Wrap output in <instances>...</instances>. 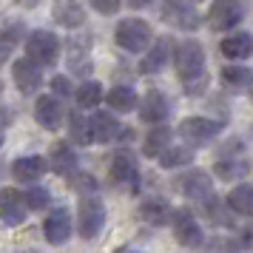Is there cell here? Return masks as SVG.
I'll list each match as a JSON object with an SVG mask.
<instances>
[{"instance_id":"1","label":"cell","mask_w":253,"mask_h":253,"mask_svg":"<svg viewBox=\"0 0 253 253\" xmlns=\"http://www.w3.org/2000/svg\"><path fill=\"white\" fill-rule=\"evenodd\" d=\"M176 74L191 94H196L205 83V51L196 40H185L176 48Z\"/></svg>"},{"instance_id":"14","label":"cell","mask_w":253,"mask_h":253,"mask_svg":"<svg viewBox=\"0 0 253 253\" xmlns=\"http://www.w3.org/2000/svg\"><path fill=\"white\" fill-rule=\"evenodd\" d=\"M171 114V105L165 100V94L160 91H148L142 97V103H139V117H142V123H151V126H160L165 123Z\"/></svg>"},{"instance_id":"15","label":"cell","mask_w":253,"mask_h":253,"mask_svg":"<svg viewBox=\"0 0 253 253\" xmlns=\"http://www.w3.org/2000/svg\"><path fill=\"white\" fill-rule=\"evenodd\" d=\"M35 117L46 131H57L63 126V117L66 114H63V105H60L57 97H40L35 105Z\"/></svg>"},{"instance_id":"9","label":"cell","mask_w":253,"mask_h":253,"mask_svg":"<svg viewBox=\"0 0 253 253\" xmlns=\"http://www.w3.org/2000/svg\"><path fill=\"white\" fill-rule=\"evenodd\" d=\"M173 233H176V242L185 245V248H194L202 242V228H199V222H196L194 211H188V208H179V211H173Z\"/></svg>"},{"instance_id":"35","label":"cell","mask_w":253,"mask_h":253,"mask_svg":"<svg viewBox=\"0 0 253 253\" xmlns=\"http://www.w3.org/2000/svg\"><path fill=\"white\" fill-rule=\"evenodd\" d=\"M120 3H123V0H91L94 12H100V14H114L117 9H120Z\"/></svg>"},{"instance_id":"11","label":"cell","mask_w":253,"mask_h":253,"mask_svg":"<svg viewBox=\"0 0 253 253\" xmlns=\"http://www.w3.org/2000/svg\"><path fill=\"white\" fill-rule=\"evenodd\" d=\"M43 83V74H40V63L32 57H23L14 63V85L23 94H35Z\"/></svg>"},{"instance_id":"19","label":"cell","mask_w":253,"mask_h":253,"mask_svg":"<svg viewBox=\"0 0 253 253\" xmlns=\"http://www.w3.org/2000/svg\"><path fill=\"white\" fill-rule=\"evenodd\" d=\"M66 48H69V69L74 74H85L91 69V57H88L91 43H88V37H71L66 43Z\"/></svg>"},{"instance_id":"33","label":"cell","mask_w":253,"mask_h":253,"mask_svg":"<svg viewBox=\"0 0 253 253\" xmlns=\"http://www.w3.org/2000/svg\"><path fill=\"white\" fill-rule=\"evenodd\" d=\"M71 185L80 194H94L97 191V182H94V176H88V173H71Z\"/></svg>"},{"instance_id":"39","label":"cell","mask_w":253,"mask_h":253,"mask_svg":"<svg viewBox=\"0 0 253 253\" xmlns=\"http://www.w3.org/2000/svg\"><path fill=\"white\" fill-rule=\"evenodd\" d=\"M0 145H3V123H0Z\"/></svg>"},{"instance_id":"22","label":"cell","mask_w":253,"mask_h":253,"mask_svg":"<svg viewBox=\"0 0 253 253\" xmlns=\"http://www.w3.org/2000/svg\"><path fill=\"white\" fill-rule=\"evenodd\" d=\"M222 54L228 60H248L253 54V40L251 35L245 32H236V35H228L222 40Z\"/></svg>"},{"instance_id":"32","label":"cell","mask_w":253,"mask_h":253,"mask_svg":"<svg viewBox=\"0 0 253 253\" xmlns=\"http://www.w3.org/2000/svg\"><path fill=\"white\" fill-rule=\"evenodd\" d=\"M23 199H26V205H29V211H43V208L51 202V194H48V188L35 185V188H29V194H26Z\"/></svg>"},{"instance_id":"37","label":"cell","mask_w":253,"mask_h":253,"mask_svg":"<svg viewBox=\"0 0 253 253\" xmlns=\"http://www.w3.org/2000/svg\"><path fill=\"white\" fill-rule=\"evenodd\" d=\"M9 48H12V43H6V40L0 37V63H3V60L9 57Z\"/></svg>"},{"instance_id":"17","label":"cell","mask_w":253,"mask_h":253,"mask_svg":"<svg viewBox=\"0 0 253 253\" xmlns=\"http://www.w3.org/2000/svg\"><path fill=\"white\" fill-rule=\"evenodd\" d=\"M88 131H91V142L103 145V142H111V139L120 134V123H117L111 114H105V111H97V114L88 120Z\"/></svg>"},{"instance_id":"36","label":"cell","mask_w":253,"mask_h":253,"mask_svg":"<svg viewBox=\"0 0 253 253\" xmlns=\"http://www.w3.org/2000/svg\"><path fill=\"white\" fill-rule=\"evenodd\" d=\"M51 88H54V94H63V97H69V94H71L69 77H54V80H51Z\"/></svg>"},{"instance_id":"28","label":"cell","mask_w":253,"mask_h":253,"mask_svg":"<svg viewBox=\"0 0 253 253\" xmlns=\"http://www.w3.org/2000/svg\"><path fill=\"white\" fill-rule=\"evenodd\" d=\"M100 100H103V85L97 80L83 83L80 88H77V105H80V108H94Z\"/></svg>"},{"instance_id":"27","label":"cell","mask_w":253,"mask_h":253,"mask_svg":"<svg viewBox=\"0 0 253 253\" xmlns=\"http://www.w3.org/2000/svg\"><path fill=\"white\" fill-rule=\"evenodd\" d=\"M194 162V151L191 148H182V145H176V148H168L160 154V165L162 168H168V171H173V168H185V165H191Z\"/></svg>"},{"instance_id":"3","label":"cell","mask_w":253,"mask_h":253,"mask_svg":"<svg viewBox=\"0 0 253 253\" xmlns=\"http://www.w3.org/2000/svg\"><path fill=\"white\" fill-rule=\"evenodd\" d=\"M222 128H225V126H222V123H216V120L188 117V120H182V123H179L176 134H179L185 142H191V145H205V142H211L216 134H222Z\"/></svg>"},{"instance_id":"31","label":"cell","mask_w":253,"mask_h":253,"mask_svg":"<svg viewBox=\"0 0 253 253\" xmlns=\"http://www.w3.org/2000/svg\"><path fill=\"white\" fill-rule=\"evenodd\" d=\"M69 126H71V139H74V142H80V145H88V142H91L88 120H83L80 114H71L69 117Z\"/></svg>"},{"instance_id":"30","label":"cell","mask_w":253,"mask_h":253,"mask_svg":"<svg viewBox=\"0 0 253 253\" xmlns=\"http://www.w3.org/2000/svg\"><path fill=\"white\" fill-rule=\"evenodd\" d=\"M222 80L233 85V88H245V85L253 83V71L242 69V66H228V69H222Z\"/></svg>"},{"instance_id":"10","label":"cell","mask_w":253,"mask_h":253,"mask_svg":"<svg viewBox=\"0 0 253 253\" xmlns=\"http://www.w3.org/2000/svg\"><path fill=\"white\" fill-rule=\"evenodd\" d=\"M111 179H114L117 185L128 188V191H137V185H139V168H137L134 154H128V151L114 154V160H111Z\"/></svg>"},{"instance_id":"25","label":"cell","mask_w":253,"mask_h":253,"mask_svg":"<svg viewBox=\"0 0 253 253\" xmlns=\"http://www.w3.org/2000/svg\"><path fill=\"white\" fill-rule=\"evenodd\" d=\"M171 137H173V131L165 126V123H160V126H157V128H154V131L148 134V137H145L142 154H145V157H160L162 151L171 145Z\"/></svg>"},{"instance_id":"20","label":"cell","mask_w":253,"mask_h":253,"mask_svg":"<svg viewBox=\"0 0 253 253\" xmlns=\"http://www.w3.org/2000/svg\"><path fill=\"white\" fill-rule=\"evenodd\" d=\"M48 165H51V171L60 173V176H71V173H77V154L71 151L69 142H60V145L51 148Z\"/></svg>"},{"instance_id":"21","label":"cell","mask_w":253,"mask_h":253,"mask_svg":"<svg viewBox=\"0 0 253 253\" xmlns=\"http://www.w3.org/2000/svg\"><path fill=\"white\" fill-rule=\"evenodd\" d=\"M139 216L145 219L148 225L160 228V225H168L173 219V208L165 199H148V202H142V208H139Z\"/></svg>"},{"instance_id":"5","label":"cell","mask_w":253,"mask_h":253,"mask_svg":"<svg viewBox=\"0 0 253 253\" xmlns=\"http://www.w3.org/2000/svg\"><path fill=\"white\" fill-rule=\"evenodd\" d=\"M245 17V6L242 0H216L208 12V26L213 32H228V29H236Z\"/></svg>"},{"instance_id":"38","label":"cell","mask_w":253,"mask_h":253,"mask_svg":"<svg viewBox=\"0 0 253 253\" xmlns=\"http://www.w3.org/2000/svg\"><path fill=\"white\" fill-rule=\"evenodd\" d=\"M128 3H131L134 9H145V6H148L151 0H128Z\"/></svg>"},{"instance_id":"8","label":"cell","mask_w":253,"mask_h":253,"mask_svg":"<svg viewBox=\"0 0 253 253\" xmlns=\"http://www.w3.org/2000/svg\"><path fill=\"white\" fill-rule=\"evenodd\" d=\"M176 188H179L188 199L202 202V205L213 199V185H211V176H208L205 171H188L185 176L176 179Z\"/></svg>"},{"instance_id":"34","label":"cell","mask_w":253,"mask_h":253,"mask_svg":"<svg viewBox=\"0 0 253 253\" xmlns=\"http://www.w3.org/2000/svg\"><path fill=\"white\" fill-rule=\"evenodd\" d=\"M23 35H26V26H23V23H6V29L0 32V37H3L6 43H12V46H14V43H17Z\"/></svg>"},{"instance_id":"12","label":"cell","mask_w":253,"mask_h":253,"mask_svg":"<svg viewBox=\"0 0 253 253\" xmlns=\"http://www.w3.org/2000/svg\"><path fill=\"white\" fill-rule=\"evenodd\" d=\"M26 199L14 188H0V219L6 225H20L26 219Z\"/></svg>"},{"instance_id":"29","label":"cell","mask_w":253,"mask_h":253,"mask_svg":"<svg viewBox=\"0 0 253 253\" xmlns=\"http://www.w3.org/2000/svg\"><path fill=\"white\" fill-rule=\"evenodd\" d=\"M213 171H216V176H222V179H239V176L248 173V162L245 160H230V154H228V160H219Z\"/></svg>"},{"instance_id":"6","label":"cell","mask_w":253,"mask_h":253,"mask_svg":"<svg viewBox=\"0 0 253 253\" xmlns=\"http://www.w3.org/2000/svg\"><path fill=\"white\" fill-rule=\"evenodd\" d=\"M160 14L162 20L173 29H196L199 26V14L188 0H160Z\"/></svg>"},{"instance_id":"26","label":"cell","mask_w":253,"mask_h":253,"mask_svg":"<svg viewBox=\"0 0 253 253\" xmlns=\"http://www.w3.org/2000/svg\"><path fill=\"white\" fill-rule=\"evenodd\" d=\"M105 100H108V105H111L114 111H120V114H128V111L137 108V94L131 91L128 85H117V88H111Z\"/></svg>"},{"instance_id":"7","label":"cell","mask_w":253,"mask_h":253,"mask_svg":"<svg viewBox=\"0 0 253 253\" xmlns=\"http://www.w3.org/2000/svg\"><path fill=\"white\" fill-rule=\"evenodd\" d=\"M105 225V208L97 196H83L80 202V236L83 239H94L100 236Z\"/></svg>"},{"instance_id":"16","label":"cell","mask_w":253,"mask_h":253,"mask_svg":"<svg viewBox=\"0 0 253 253\" xmlns=\"http://www.w3.org/2000/svg\"><path fill=\"white\" fill-rule=\"evenodd\" d=\"M51 17H54L60 26H66V29H80V26L85 23V12H83V6L77 0H54Z\"/></svg>"},{"instance_id":"2","label":"cell","mask_w":253,"mask_h":253,"mask_svg":"<svg viewBox=\"0 0 253 253\" xmlns=\"http://www.w3.org/2000/svg\"><path fill=\"white\" fill-rule=\"evenodd\" d=\"M117 43L126 51H131V54L145 51L151 46V26L145 20H139V17L120 20V26H117Z\"/></svg>"},{"instance_id":"24","label":"cell","mask_w":253,"mask_h":253,"mask_svg":"<svg viewBox=\"0 0 253 253\" xmlns=\"http://www.w3.org/2000/svg\"><path fill=\"white\" fill-rule=\"evenodd\" d=\"M228 205H230V211H233V213L253 219V185L239 182V185H236V188L228 194Z\"/></svg>"},{"instance_id":"4","label":"cell","mask_w":253,"mask_h":253,"mask_svg":"<svg viewBox=\"0 0 253 253\" xmlns=\"http://www.w3.org/2000/svg\"><path fill=\"white\" fill-rule=\"evenodd\" d=\"M26 51L40 66H54L60 57V40H57V35L37 29L35 35H29V40H26Z\"/></svg>"},{"instance_id":"18","label":"cell","mask_w":253,"mask_h":253,"mask_svg":"<svg viewBox=\"0 0 253 253\" xmlns=\"http://www.w3.org/2000/svg\"><path fill=\"white\" fill-rule=\"evenodd\" d=\"M46 171H48V162L43 157H20L12 165V173L17 182H37Z\"/></svg>"},{"instance_id":"40","label":"cell","mask_w":253,"mask_h":253,"mask_svg":"<svg viewBox=\"0 0 253 253\" xmlns=\"http://www.w3.org/2000/svg\"><path fill=\"white\" fill-rule=\"evenodd\" d=\"M251 100H253V83H251Z\"/></svg>"},{"instance_id":"13","label":"cell","mask_w":253,"mask_h":253,"mask_svg":"<svg viewBox=\"0 0 253 253\" xmlns=\"http://www.w3.org/2000/svg\"><path fill=\"white\" fill-rule=\"evenodd\" d=\"M43 233H46V239L51 245H63V242H69L71 236V216L66 208H54L51 213L46 216L43 222Z\"/></svg>"},{"instance_id":"23","label":"cell","mask_w":253,"mask_h":253,"mask_svg":"<svg viewBox=\"0 0 253 253\" xmlns=\"http://www.w3.org/2000/svg\"><path fill=\"white\" fill-rule=\"evenodd\" d=\"M168 54H171V40H168V37L157 40L154 48L142 57V66H139L142 74H157V71H162V66L168 63Z\"/></svg>"},{"instance_id":"41","label":"cell","mask_w":253,"mask_h":253,"mask_svg":"<svg viewBox=\"0 0 253 253\" xmlns=\"http://www.w3.org/2000/svg\"><path fill=\"white\" fill-rule=\"evenodd\" d=\"M0 94H3V80H0Z\"/></svg>"}]
</instances>
